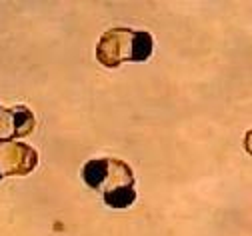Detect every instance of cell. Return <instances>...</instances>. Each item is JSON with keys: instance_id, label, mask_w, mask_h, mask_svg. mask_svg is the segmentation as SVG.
<instances>
[{"instance_id": "obj_1", "label": "cell", "mask_w": 252, "mask_h": 236, "mask_svg": "<svg viewBox=\"0 0 252 236\" xmlns=\"http://www.w3.org/2000/svg\"><path fill=\"white\" fill-rule=\"evenodd\" d=\"M86 186L102 194L104 204L116 210L128 208L136 202V178L130 164L118 158H96L82 166Z\"/></svg>"}, {"instance_id": "obj_2", "label": "cell", "mask_w": 252, "mask_h": 236, "mask_svg": "<svg viewBox=\"0 0 252 236\" xmlns=\"http://www.w3.org/2000/svg\"><path fill=\"white\" fill-rule=\"evenodd\" d=\"M154 38L146 30L126 26L110 28L96 44V60L106 68H118L124 62H146L152 56Z\"/></svg>"}, {"instance_id": "obj_3", "label": "cell", "mask_w": 252, "mask_h": 236, "mask_svg": "<svg viewBox=\"0 0 252 236\" xmlns=\"http://www.w3.org/2000/svg\"><path fill=\"white\" fill-rule=\"evenodd\" d=\"M38 166V152L24 142H0V180L6 176H26Z\"/></svg>"}, {"instance_id": "obj_4", "label": "cell", "mask_w": 252, "mask_h": 236, "mask_svg": "<svg viewBox=\"0 0 252 236\" xmlns=\"http://www.w3.org/2000/svg\"><path fill=\"white\" fill-rule=\"evenodd\" d=\"M34 112L24 104L2 106L0 104V142H10L14 138L28 136L34 130Z\"/></svg>"}]
</instances>
